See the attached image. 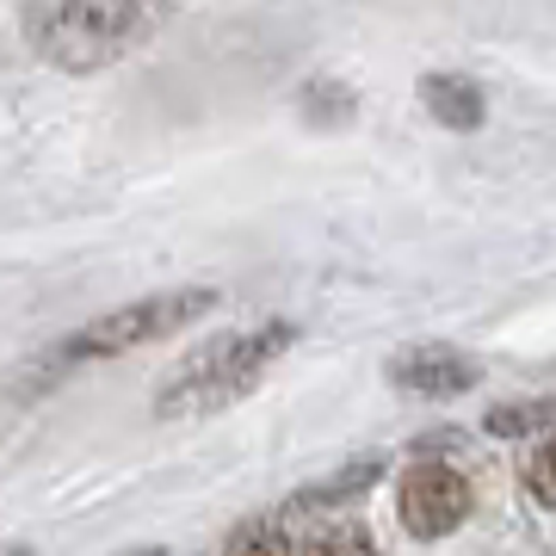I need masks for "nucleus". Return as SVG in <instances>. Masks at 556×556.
Returning a JSON list of instances; mask_svg holds the SVG:
<instances>
[{
  "mask_svg": "<svg viewBox=\"0 0 556 556\" xmlns=\"http://www.w3.org/2000/svg\"><path fill=\"white\" fill-rule=\"evenodd\" d=\"M142 556H167V551H142Z\"/></svg>",
  "mask_w": 556,
  "mask_h": 556,
  "instance_id": "11",
  "label": "nucleus"
},
{
  "mask_svg": "<svg viewBox=\"0 0 556 556\" xmlns=\"http://www.w3.org/2000/svg\"><path fill=\"white\" fill-rule=\"evenodd\" d=\"M223 556H298V551L285 544L278 526H248V532L229 538V551H223Z\"/></svg>",
  "mask_w": 556,
  "mask_h": 556,
  "instance_id": "9",
  "label": "nucleus"
},
{
  "mask_svg": "<svg viewBox=\"0 0 556 556\" xmlns=\"http://www.w3.org/2000/svg\"><path fill=\"white\" fill-rule=\"evenodd\" d=\"M303 556H371V544H365L358 532H328V538H316Z\"/></svg>",
  "mask_w": 556,
  "mask_h": 556,
  "instance_id": "10",
  "label": "nucleus"
},
{
  "mask_svg": "<svg viewBox=\"0 0 556 556\" xmlns=\"http://www.w3.org/2000/svg\"><path fill=\"white\" fill-rule=\"evenodd\" d=\"M420 105L433 112L445 130H477L489 100H482V87L470 75H427L420 80Z\"/></svg>",
  "mask_w": 556,
  "mask_h": 556,
  "instance_id": "6",
  "label": "nucleus"
},
{
  "mask_svg": "<svg viewBox=\"0 0 556 556\" xmlns=\"http://www.w3.org/2000/svg\"><path fill=\"white\" fill-rule=\"evenodd\" d=\"M396 507L415 538H445L470 514V482L457 477L452 464H415L396 489Z\"/></svg>",
  "mask_w": 556,
  "mask_h": 556,
  "instance_id": "4",
  "label": "nucleus"
},
{
  "mask_svg": "<svg viewBox=\"0 0 556 556\" xmlns=\"http://www.w3.org/2000/svg\"><path fill=\"white\" fill-rule=\"evenodd\" d=\"M526 489H532V501L556 507V433L532 452V464H526Z\"/></svg>",
  "mask_w": 556,
  "mask_h": 556,
  "instance_id": "8",
  "label": "nucleus"
},
{
  "mask_svg": "<svg viewBox=\"0 0 556 556\" xmlns=\"http://www.w3.org/2000/svg\"><path fill=\"white\" fill-rule=\"evenodd\" d=\"M298 346V321H254V328H236V334L204 340L192 358H179L167 383L155 390V420H199L229 408L236 396H248L278 358Z\"/></svg>",
  "mask_w": 556,
  "mask_h": 556,
  "instance_id": "2",
  "label": "nucleus"
},
{
  "mask_svg": "<svg viewBox=\"0 0 556 556\" xmlns=\"http://www.w3.org/2000/svg\"><path fill=\"white\" fill-rule=\"evenodd\" d=\"M544 420H551V402H495L489 408V433L519 439V433H532V427H544Z\"/></svg>",
  "mask_w": 556,
  "mask_h": 556,
  "instance_id": "7",
  "label": "nucleus"
},
{
  "mask_svg": "<svg viewBox=\"0 0 556 556\" xmlns=\"http://www.w3.org/2000/svg\"><path fill=\"white\" fill-rule=\"evenodd\" d=\"M7 556H25V551H7Z\"/></svg>",
  "mask_w": 556,
  "mask_h": 556,
  "instance_id": "12",
  "label": "nucleus"
},
{
  "mask_svg": "<svg viewBox=\"0 0 556 556\" xmlns=\"http://www.w3.org/2000/svg\"><path fill=\"white\" fill-rule=\"evenodd\" d=\"M211 309H217V291H155V298H142V303H124V309H112V316L87 321L80 334H68L56 353H43L38 371H31V383H56L62 371H75V365H87V358L137 353V346H149V340H167V334H179V328L204 321Z\"/></svg>",
  "mask_w": 556,
  "mask_h": 556,
  "instance_id": "3",
  "label": "nucleus"
},
{
  "mask_svg": "<svg viewBox=\"0 0 556 556\" xmlns=\"http://www.w3.org/2000/svg\"><path fill=\"white\" fill-rule=\"evenodd\" d=\"M477 378V358L457 353V346H408V353L390 358V383L408 396H464Z\"/></svg>",
  "mask_w": 556,
  "mask_h": 556,
  "instance_id": "5",
  "label": "nucleus"
},
{
  "mask_svg": "<svg viewBox=\"0 0 556 556\" xmlns=\"http://www.w3.org/2000/svg\"><path fill=\"white\" fill-rule=\"evenodd\" d=\"M174 13V0H25L20 31L31 56H43L62 75L112 68L130 50L155 38Z\"/></svg>",
  "mask_w": 556,
  "mask_h": 556,
  "instance_id": "1",
  "label": "nucleus"
}]
</instances>
